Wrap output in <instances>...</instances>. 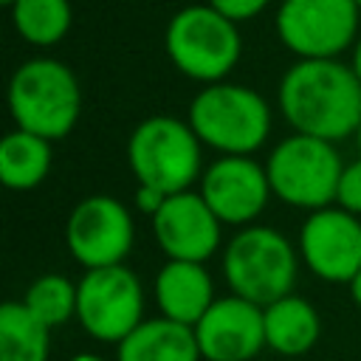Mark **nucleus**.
<instances>
[{
    "label": "nucleus",
    "mask_w": 361,
    "mask_h": 361,
    "mask_svg": "<svg viewBox=\"0 0 361 361\" xmlns=\"http://www.w3.org/2000/svg\"><path fill=\"white\" fill-rule=\"evenodd\" d=\"M350 65H353V71H355V76L361 79V37L355 39V48H353V62H350Z\"/></svg>",
    "instance_id": "obj_26"
},
{
    "label": "nucleus",
    "mask_w": 361,
    "mask_h": 361,
    "mask_svg": "<svg viewBox=\"0 0 361 361\" xmlns=\"http://www.w3.org/2000/svg\"><path fill=\"white\" fill-rule=\"evenodd\" d=\"M127 161L138 183L155 186L164 195L189 192L200 178V138L175 116H149L144 118L130 141Z\"/></svg>",
    "instance_id": "obj_6"
},
{
    "label": "nucleus",
    "mask_w": 361,
    "mask_h": 361,
    "mask_svg": "<svg viewBox=\"0 0 361 361\" xmlns=\"http://www.w3.org/2000/svg\"><path fill=\"white\" fill-rule=\"evenodd\" d=\"M195 327L166 316L141 322L121 344L118 361H200Z\"/></svg>",
    "instance_id": "obj_16"
},
{
    "label": "nucleus",
    "mask_w": 361,
    "mask_h": 361,
    "mask_svg": "<svg viewBox=\"0 0 361 361\" xmlns=\"http://www.w3.org/2000/svg\"><path fill=\"white\" fill-rule=\"evenodd\" d=\"M203 200L226 226H248L268 203L271 180L265 166L248 155H223L203 172Z\"/></svg>",
    "instance_id": "obj_12"
},
{
    "label": "nucleus",
    "mask_w": 361,
    "mask_h": 361,
    "mask_svg": "<svg viewBox=\"0 0 361 361\" xmlns=\"http://www.w3.org/2000/svg\"><path fill=\"white\" fill-rule=\"evenodd\" d=\"M271 192L296 209H327L338 195L344 164L330 141L293 133L279 141L265 164Z\"/></svg>",
    "instance_id": "obj_7"
},
{
    "label": "nucleus",
    "mask_w": 361,
    "mask_h": 361,
    "mask_svg": "<svg viewBox=\"0 0 361 361\" xmlns=\"http://www.w3.org/2000/svg\"><path fill=\"white\" fill-rule=\"evenodd\" d=\"M223 274L234 296L268 307L290 293L296 282V254L282 231L271 226H248L228 240Z\"/></svg>",
    "instance_id": "obj_5"
},
{
    "label": "nucleus",
    "mask_w": 361,
    "mask_h": 361,
    "mask_svg": "<svg viewBox=\"0 0 361 361\" xmlns=\"http://www.w3.org/2000/svg\"><path fill=\"white\" fill-rule=\"evenodd\" d=\"M189 127L200 144L223 155H251L271 133V110L257 90L214 82L192 99Z\"/></svg>",
    "instance_id": "obj_3"
},
{
    "label": "nucleus",
    "mask_w": 361,
    "mask_h": 361,
    "mask_svg": "<svg viewBox=\"0 0 361 361\" xmlns=\"http://www.w3.org/2000/svg\"><path fill=\"white\" fill-rule=\"evenodd\" d=\"M220 220L200 192L169 195L152 217V234L169 259L206 262L220 248Z\"/></svg>",
    "instance_id": "obj_13"
},
{
    "label": "nucleus",
    "mask_w": 361,
    "mask_h": 361,
    "mask_svg": "<svg viewBox=\"0 0 361 361\" xmlns=\"http://www.w3.org/2000/svg\"><path fill=\"white\" fill-rule=\"evenodd\" d=\"M48 327L23 302L0 307V361H48Z\"/></svg>",
    "instance_id": "obj_19"
},
{
    "label": "nucleus",
    "mask_w": 361,
    "mask_h": 361,
    "mask_svg": "<svg viewBox=\"0 0 361 361\" xmlns=\"http://www.w3.org/2000/svg\"><path fill=\"white\" fill-rule=\"evenodd\" d=\"M166 56L172 65L203 85L223 82L243 51V39L237 31V23L214 11L209 3H195L180 8L164 34Z\"/></svg>",
    "instance_id": "obj_4"
},
{
    "label": "nucleus",
    "mask_w": 361,
    "mask_h": 361,
    "mask_svg": "<svg viewBox=\"0 0 361 361\" xmlns=\"http://www.w3.org/2000/svg\"><path fill=\"white\" fill-rule=\"evenodd\" d=\"M279 110L293 133L341 141L361 124V79L338 59H299L279 82Z\"/></svg>",
    "instance_id": "obj_1"
},
{
    "label": "nucleus",
    "mask_w": 361,
    "mask_h": 361,
    "mask_svg": "<svg viewBox=\"0 0 361 361\" xmlns=\"http://www.w3.org/2000/svg\"><path fill=\"white\" fill-rule=\"evenodd\" d=\"M8 110L17 130L39 138H65L82 113V90L73 71L56 59H28L8 79Z\"/></svg>",
    "instance_id": "obj_2"
},
{
    "label": "nucleus",
    "mask_w": 361,
    "mask_h": 361,
    "mask_svg": "<svg viewBox=\"0 0 361 361\" xmlns=\"http://www.w3.org/2000/svg\"><path fill=\"white\" fill-rule=\"evenodd\" d=\"M155 299L161 316L195 327L214 305V285L203 262L166 259L155 276Z\"/></svg>",
    "instance_id": "obj_15"
},
{
    "label": "nucleus",
    "mask_w": 361,
    "mask_h": 361,
    "mask_svg": "<svg viewBox=\"0 0 361 361\" xmlns=\"http://www.w3.org/2000/svg\"><path fill=\"white\" fill-rule=\"evenodd\" d=\"M214 11H220L223 17H228L231 23H243V20H254L257 14L265 11L268 0H206Z\"/></svg>",
    "instance_id": "obj_23"
},
{
    "label": "nucleus",
    "mask_w": 361,
    "mask_h": 361,
    "mask_svg": "<svg viewBox=\"0 0 361 361\" xmlns=\"http://www.w3.org/2000/svg\"><path fill=\"white\" fill-rule=\"evenodd\" d=\"M336 203L350 212V214H361V158L347 164L344 172H341V180H338V195H336Z\"/></svg>",
    "instance_id": "obj_22"
},
{
    "label": "nucleus",
    "mask_w": 361,
    "mask_h": 361,
    "mask_svg": "<svg viewBox=\"0 0 361 361\" xmlns=\"http://www.w3.org/2000/svg\"><path fill=\"white\" fill-rule=\"evenodd\" d=\"M144 290L127 265L90 268L76 282V319L96 341L121 344L144 319Z\"/></svg>",
    "instance_id": "obj_8"
},
{
    "label": "nucleus",
    "mask_w": 361,
    "mask_h": 361,
    "mask_svg": "<svg viewBox=\"0 0 361 361\" xmlns=\"http://www.w3.org/2000/svg\"><path fill=\"white\" fill-rule=\"evenodd\" d=\"M355 141H358V152H361V124H358V130H355Z\"/></svg>",
    "instance_id": "obj_28"
},
{
    "label": "nucleus",
    "mask_w": 361,
    "mask_h": 361,
    "mask_svg": "<svg viewBox=\"0 0 361 361\" xmlns=\"http://www.w3.org/2000/svg\"><path fill=\"white\" fill-rule=\"evenodd\" d=\"M353 0H285L276 11V34L299 59H336L358 37Z\"/></svg>",
    "instance_id": "obj_9"
},
{
    "label": "nucleus",
    "mask_w": 361,
    "mask_h": 361,
    "mask_svg": "<svg viewBox=\"0 0 361 361\" xmlns=\"http://www.w3.org/2000/svg\"><path fill=\"white\" fill-rule=\"evenodd\" d=\"M51 169V141L14 130L0 141V180L8 189H34Z\"/></svg>",
    "instance_id": "obj_18"
},
{
    "label": "nucleus",
    "mask_w": 361,
    "mask_h": 361,
    "mask_svg": "<svg viewBox=\"0 0 361 361\" xmlns=\"http://www.w3.org/2000/svg\"><path fill=\"white\" fill-rule=\"evenodd\" d=\"M3 3H6V6H11V3H17V0H3Z\"/></svg>",
    "instance_id": "obj_29"
},
{
    "label": "nucleus",
    "mask_w": 361,
    "mask_h": 361,
    "mask_svg": "<svg viewBox=\"0 0 361 361\" xmlns=\"http://www.w3.org/2000/svg\"><path fill=\"white\" fill-rule=\"evenodd\" d=\"M65 240L73 259L87 271L124 265V257L133 248V217L121 200L110 195H90L68 214Z\"/></svg>",
    "instance_id": "obj_10"
},
{
    "label": "nucleus",
    "mask_w": 361,
    "mask_h": 361,
    "mask_svg": "<svg viewBox=\"0 0 361 361\" xmlns=\"http://www.w3.org/2000/svg\"><path fill=\"white\" fill-rule=\"evenodd\" d=\"M195 338L206 361H251L265 347L262 307L243 296H223L195 324Z\"/></svg>",
    "instance_id": "obj_14"
},
{
    "label": "nucleus",
    "mask_w": 361,
    "mask_h": 361,
    "mask_svg": "<svg viewBox=\"0 0 361 361\" xmlns=\"http://www.w3.org/2000/svg\"><path fill=\"white\" fill-rule=\"evenodd\" d=\"M265 322V347H271L279 355H305L322 330L316 307L302 296H282L262 307Z\"/></svg>",
    "instance_id": "obj_17"
},
{
    "label": "nucleus",
    "mask_w": 361,
    "mask_h": 361,
    "mask_svg": "<svg viewBox=\"0 0 361 361\" xmlns=\"http://www.w3.org/2000/svg\"><path fill=\"white\" fill-rule=\"evenodd\" d=\"M347 285H350V296H353V302L361 307V271H358Z\"/></svg>",
    "instance_id": "obj_25"
},
{
    "label": "nucleus",
    "mask_w": 361,
    "mask_h": 361,
    "mask_svg": "<svg viewBox=\"0 0 361 361\" xmlns=\"http://www.w3.org/2000/svg\"><path fill=\"white\" fill-rule=\"evenodd\" d=\"M8 8L17 34L31 45H56L71 31L73 11L68 0H17Z\"/></svg>",
    "instance_id": "obj_20"
},
{
    "label": "nucleus",
    "mask_w": 361,
    "mask_h": 361,
    "mask_svg": "<svg viewBox=\"0 0 361 361\" xmlns=\"http://www.w3.org/2000/svg\"><path fill=\"white\" fill-rule=\"evenodd\" d=\"M71 361H104V358H99V355H90V353H79V355H73Z\"/></svg>",
    "instance_id": "obj_27"
},
{
    "label": "nucleus",
    "mask_w": 361,
    "mask_h": 361,
    "mask_svg": "<svg viewBox=\"0 0 361 361\" xmlns=\"http://www.w3.org/2000/svg\"><path fill=\"white\" fill-rule=\"evenodd\" d=\"M166 197H169V195H164L161 189L138 183V192H135V206H138V212H144V214L155 217V214L161 212V206L166 203Z\"/></svg>",
    "instance_id": "obj_24"
},
{
    "label": "nucleus",
    "mask_w": 361,
    "mask_h": 361,
    "mask_svg": "<svg viewBox=\"0 0 361 361\" xmlns=\"http://www.w3.org/2000/svg\"><path fill=\"white\" fill-rule=\"evenodd\" d=\"M299 254L324 282H350L361 271V220L341 206L310 212L299 231Z\"/></svg>",
    "instance_id": "obj_11"
},
{
    "label": "nucleus",
    "mask_w": 361,
    "mask_h": 361,
    "mask_svg": "<svg viewBox=\"0 0 361 361\" xmlns=\"http://www.w3.org/2000/svg\"><path fill=\"white\" fill-rule=\"evenodd\" d=\"M23 305L48 330L59 327L71 316H76V285L68 282L62 274H42L25 290Z\"/></svg>",
    "instance_id": "obj_21"
},
{
    "label": "nucleus",
    "mask_w": 361,
    "mask_h": 361,
    "mask_svg": "<svg viewBox=\"0 0 361 361\" xmlns=\"http://www.w3.org/2000/svg\"><path fill=\"white\" fill-rule=\"evenodd\" d=\"M353 3H355V6H358V11H361V0H353Z\"/></svg>",
    "instance_id": "obj_30"
}]
</instances>
